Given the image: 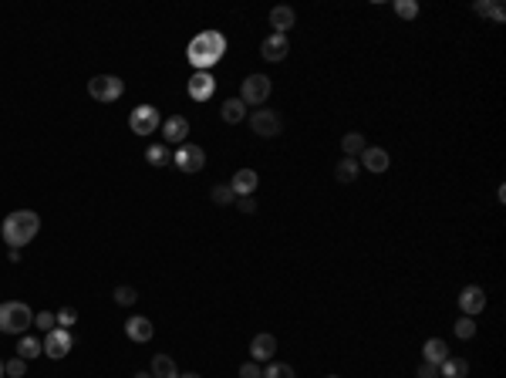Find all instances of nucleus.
<instances>
[{
    "label": "nucleus",
    "instance_id": "f257e3e1",
    "mask_svg": "<svg viewBox=\"0 0 506 378\" xmlns=\"http://www.w3.org/2000/svg\"><path fill=\"white\" fill-rule=\"evenodd\" d=\"M223 54H226V37H223L220 31L196 34V37L190 41V48H186V58H190V64L196 68V71H210Z\"/></svg>",
    "mask_w": 506,
    "mask_h": 378
},
{
    "label": "nucleus",
    "instance_id": "f03ea898",
    "mask_svg": "<svg viewBox=\"0 0 506 378\" xmlns=\"http://www.w3.org/2000/svg\"><path fill=\"white\" fill-rule=\"evenodd\" d=\"M37 230H41V217H37L34 210H14V213L3 220V226H0L3 243H10V250L28 247L34 237H37Z\"/></svg>",
    "mask_w": 506,
    "mask_h": 378
},
{
    "label": "nucleus",
    "instance_id": "7ed1b4c3",
    "mask_svg": "<svg viewBox=\"0 0 506 378\" xmlns=\"http://www.w3.org/2000/svg\"><path fill=\"white\" fill-rule=\"evenodd\" d=\"M34 324V311L24 301H3L0 304V331L3 335H24Z\"/></svg>",
    "mask_w": 506,
    "mask_h": 378
},
{
    "label": "nucleus",
    "instance_id": "20e7f679",
    "mask_svg": "<svg viewBox=\"0 0 506 378\" xmlns=\"http://www.w3.org/2000/svg\"><path fill=\"white\" fill-rule=\"evenodd\" d=\"M88 94H92L95 101H119V98L125 94V81L115 78V74H95V78L88 81Z\"/></svg>",
    "mask_w": 506,
    "mask_h": 378
},
{
    "label": "nucleus",
    "instance_id": "39448f33",
    "mask_svg": "<svg viewBox=\"0 0 506 378\" xmlns=\"http://www.w3.org/2000/svg\"><path fill=\"white\" fill-rule=\"evenodd\" d=\"M274 92V81L267 78V74H250V78H243V88H240V101L243 105H263L267 98Z\"/></svg>",
    "mask_w": 506,
    "mask_h": 378
},
{
    "label": "nucleus",
    "instance_id": "423d86ee",
    "mask_svg": "<svg viewBox=\"0 0 506 378\" xmlns=\"http://www.w3.org/2000/svg\"><path fill=\"white\" fill-rule=\"evenodd\" d=\"M159 126H162V115H159L156 105H139V108H132V115H128V128H132L135 135H152Z\"/></svg>",
    "mask_w": 506,
    "mask_h": 378
},
{
    "label": "nucleus",
    "instance_id": "0eeeda50",
    "mask_svg": "<svg viewBox=\"0 0 506 378\" xmlns=\"http://www.w3.org/2000/svg\"><path fill=\"white\" fill-rule=\"evenodd\" d=\"M250 128L256 132V135H263V139H274V135H281L284 122H281L277 112H270V108H256V112L250 115Z\"/></svg>",
    "mask_w": 506,
    "mask_h": 378
},
{
    "label": "nucleus",
    "instance_id": "6e6552de",
    "mask_svg": "<svg viewBox=\"0 0 506 378\" xmlns=\"http://www.w3.org/2000/svg\"><path fill=\"white\" fill-rule=\"evenodd\" d=\"M74 345V338H71V331H64V328H54V331H48V338H44V355L48 358H64L68 351Z\"/></svg>",
    "mask_w": 506,
    "mask_h": 378
},
{
    "label": "nucleus",
    "instance_id": "1a4fd4ad",
    "mask_svg": "<svg viewBox=\"0 0 506 378\" xmlns=\"http://www.w3.org/2000/svg\"><path fill=\"white\" fill-rule=\"evenodd\" d=\"M186 92H190L192 101H210L213 92H216V78L210 71H196L190 78V85H186Z\"/></svg>",
    "mask_w": 506,
    "mask_h": 378
},
{
    "label": "nucleus",
    "instance_id": "9d476101",
    "mask_svg": "<svg viewBox=\"0 0 506 378\" xmlns=\"http://www.w3.org/2000/svg\"><path fill=\"white\" fill-rule=\"evenodd\" d=\"M459 308H463L466 317H476L479 311H486V290L476 287V284L463 287V290H459Z\"/></svg>",
    "mask_w": 506,
    "mask_h": 378
},
{
    "label": "nucleus",
    "instance_id": "9b49d317",
    "mask_svg": "<svg viewBox=\"0 0 506 378\" xmlns=\"http://www.w3.org/2000/svg\"><path fill=\"white\" fill-rule=\"evenodd\" d=\"M172 162L183 169V172H199L206 166V152L199 146H179V152L172 156Z\"/></svg>",
    "mask_w": 506,
    "mask_h": 378
},
{
    "label": "nucleus",
    "instance_id": "f8f14e48",
    "mask_svg": "<svg viewBox=\"0 0 506 378\" xmlns=\"http://www.w3.org/2000/svg\"><path fill=\"white\" fill-rule=\"evenodd\" d=\"M186 135H190V119L183 115H169L162 122V139L172 142V146H186Z\"/></svg>",
    "mask_w": 506,
    "mask_h": 378
},
{
    "label": "nucleus",
    "instance_id": "ddd939ff",
    "mask_svg": "<svg viewBox=\"0 0 506 378\" xmlns=\"http://www.w3.org/2000/svg\"><path fill=\"white\" fill-rule=\"evenodd\" d=\"M287 54H290L287 34H270V37L260 44V58H267V61H284Z\"/></svg>",
    "mask_w": 506,
    "mask_h": 378
},
{
    "label": "nucleus",
    "instance_id": "4468645a",
    "mask_svg": "<svg viewBox=\"0 0 506 378\" xmlns=\"http://www.w3.org/2000/svg\"><path fill=\"white\" fill-rule=\"evenodd\" d=\"M256 183H260V176L253 172V169H236L233 172V179H230V189H233V196H253V189H256Z\"/></svg>",
    "mask_w": 506,
    "mask_h": 378
},
{
    "label": "nucleus",
    "instance_id": "2eb2a0df",
    "mask_svg": "<svg viewBox=\"0 0 506 378\" xmlns=\"http://www.w3.org/2000/svg\"><path fill=\"white\" fill-rule=\"evenodd\" d=\"M125 335L132 338V341H152V335H156V328H152V321L149 317H142V315H135V317H128L125 321Z\"/></svg>",
    "mask_w": 506,
    "mask_h": 378
},
{
    "label": "nucleus",
    "instance_id": "dca6fc26",
    "mask_svg": "<svg viewBox=\"0 0 506 378\" xmlns=\"http://www.w3.org/2000/svg\"><path fill=\"white\" fill-rule=\"evenodd\" d=\"M250 355H253V361H274V355H277V338H274V335H256L250 341Z\"/></svg>",
    "mask_w": 506,
    "mask_h": 378
},
{
    "label": "nucleus",
    "instance_id": "f3484780",
    "mask_svg": "<svg viewBox=\"0 0 506 378\" xmlns=\"http://www.w3.org/2000/svg\"><path fill=\"white\" fill-rule=\"evenodd\" d=\"M270 28H274V34H287L290 28H297V14H294V7H287V3L274 7V10H270Z\"/></svg>",
    "mask_w": 506,
    "mask_h": 378
},
{
    "label": "nucleus",
    "instance_id": "a211bd4d",
    "mask_svg": "<svg viewBox=\"0 0 506 378\" xmlns=\"http://www.w3.org/2000/svg\"><path fill=\"white\" fill-rule=\"evenodd\" d=\"M361 162H365V169H372V172H385L388 166H392V159L385 149L378 146H365V152H361Z\"/></svg>",
    "mask_w": 506,
    "mask_h": 378
},
{
    "label": "nucleus",
    "instance_id": "6ab92c4d",
    "mask_svg": "<svg viewBox=\"0 0 506 378\" xmlns=\"http://www.w3.org/2000/svg\"><path fill=\"white\" fill-rule=\"evenodd\" d=\"M422 355H425L429 365H443L445 358H449V345H445L443 338H429V341L422 345Z\"/></svg>",
    "mask_w": 506,
    "mask_h": 378
},
{
    "label": "nucleus",
    "instance_id": "aec40b11",
    "mask_svg": "<svg viewBox=\"0 0 506 378\" xmlns=\"http://www.w3.org/2000/svg\"><path fill=\"white\" fill-rule=\"evenodd\" d=\"M220 115L226 126H236V122H243V115H247V108H243V101L240 98H226L220 105Z\"/></svg>",
    "mask_w": 506,
    "mask_h": 378
},
{
    "label": "nucleus",
    "instance_id": "412c9836",
    "mask_svg": "<svg viewBox=\"0 0 506 378\" xmlns=\"http://www.w3.org/2000/svg\"><path fill=\"white\" fill-rule=\"evenodd\" d=\"M149 375H152V378H179V368H176V361H172L169 355H156V358H152Z\"/></svg>",
    "mask_w": 506,
    "mask_h": 378
},
{
    "label": "nucleus",
    "instance_id": "4be33fe9",
    "mask_svg": "<svg viewBox=\"0 0 506 378\" xmlns=\"http://www.w3.org/2000/svg\"><path fill=\"white\" fill-rule=\"evenodd\" d=\"M439 375H443V378H466V375H469V361H466V358H452V355H449L443 365H439Z\"/></svg>",
    "mask_w": 506,
    "mask_h": 378
},
{
    "label": "nucleus",
    "instance_id": "5701e85b",
    "mask_svg": "<svg viewBox=\"0 0 506 378\" xmlns=\"http://www.w3.org/2000/svg\"><path fill=\"white\" fill-rule=\"evenodd\" d=\"M473 10L479 14V17H493V21H500V24L506 21L503 3H496V0H476V3H473Z\"/></svg>",
    "mask_w": 506,
    "mask_h": 378
},
{
    "label": "nucleus",
    "instance_id": "b1692460",
    "mask_svg": "<svg viewBox=\"0 0 506 378\" xmlns=\"http://www.w3.org/2000/svg\"><path fill=\"white\" fill-rule=\"evenodd\" d=\"M358 172H361V162H358V159H341V162H338V169H334L338 183H354V179H358Z\"/></svg>",
    "mask_w": 506,
    "mask_h": 378
},
{
    "label": "nucleus",
    "instance_id": "393cba45",
    "mask_svg": "<svg viewBox=\"0 0 506 378\" xmlns=\"http://www.w3.org/2000/svg\"><path fill=\"white\" fill-rule=\"evenodd\" d=\"M341 149H345V159H354L365 152V135L361 132H348L345 139H341Z\"/></svg>",
    "mask_w": 506,
    "mask_h": 378
},
{
    "label": "nucleus",
    "instance_id": "a878e982",
    "mask_svg": "<svg viewBox=\"0 0 506 378\" xmlns=\"http://www.w3.org/2000/svg\"><path fill=\"white\" fill-rule=\"evenodd\" d=\"M37 355H44V345L37 341V338H21L17 341V358H24V361H31Z\"/></svg>",
    "mask_w": 506,
    "mask_h": 378
},
{
    "label": "nucleus",
    "instance_id": "bb28decb",
    "mask_svg": "<svg viewBox=\"0 0 506 378\" xmlns=\"http://www.w3.org/2000/svg\"><path fill=\"white\" fill-rule=\"evenodd\" d=\"M263 378H297V375H294V368H290V365H284V361H267Z\"/></svg>",
    "mask_w": 506,
    "mask_h": 378
},
{
    "label": "nucleus",
    "instance_id": "cd10ccee",
    "mask_svg": "<svg viewBox=\"0 0 506 378\" xmlns=\"http://www.w3.org/2000/svg\"><path fill=\"white\" fill-rule=\"evenodd\" d=\"M145 159H149V166H165V162H172L169 149H165V146H159V142L145 149Z\"/></svg>",
    "mask_w": 506,
    "mask_h": 378
},
{
    "label": "nucleus",
    "instance_id": "c85d7f7f",
    "mask_svg": "<svg viewBox=\"0 0 506 378\" xmlns=\"http://www.w3.org/2000/svg\"><path fill=\"white\" fill-rule=\"evenodd\" d=\"M115 301H119L122 308H132V304L139 301V290L128 287V284H122V287H115Z\"/></svg>",
    "mask_w": 506,
    "mask_h": 378
},
{
    "label": "nucleus",
    "instance_id": "c756f323",
    "mask_svg": "<svg viewBox=\"0 0 506 378\" xmlns=\"http://www.w3.org/2000/svg\"><path fill=\"white\" fill-rule=\"evenodd\" d=\"M210 199L216 203V206H230L236 196H233V189H230V183L226 186H213V192H210Z\"/></svg>",
    "mask_w": 506,
    "mask_h": 378
},
{
    "label": "nucleus",
    "instance_id": "7c9ffc66",
    "mask_svg": "<svg viewBox=\"0 0 506 378\" xmlns=\"http://www.w3.org/2000/svg\"><path fill=\"white\" fill-rule=\"evenodd\" d=\"M395 14L402 21H412V17H418V3L415 0H395Z\"/></svg>",
    "mask_w": 506,
    "mask_h": 378
},
{
    "label": "nucleus",
    "instance_id": "2f4dec72",
    "mask_svg": "<svg viewBox=\"0 0 506 378\" xmlns=\"http://www.w3.org/2000/svg\"><path fill=\"white\" fill-rule=\"evenodd\" d=\"M456 335H459V338H466V341H469V338H476V321L473 317H459V321H456Z\"/></svg>",
    "mask_w": 506,
    "mask_h": 378
},
{
    "label": "nucleus",
    "instance_id": "473e14b6",
    "mask_svg": "<svg viewBox=\"0 0 506 378\" xmlns=\"http://www.w3.org/2000/svg\"><path fill=\"white\" fill-rule=\"evenodd\" d=\"M3 372L10 378H24V372H28V361L24 358H10V361H3Z\"/></svg>",
    "mask_w": 506,
    "mask_h": 378
},
{
    "label": "nucleus",
    "instance_id": "72a5a7b5",
    "mask_svg": "<svg viewBox=\"0 0 506 378\" xmlns=\"http://www.w3.org/2000/svg\"><path fill=\"white\" fill-rule=\"evenodd\" d=\"M34 324L44 328V331H54L58 328V317H54V311H41V315H34Z\"/></svg>",
    "mask_w": 506,
    "mask_h": 378
},
{
    "label": "nucleus",
    "instance_id": "f704fd0d",
    "mask_svg": "<svg viewBox=\"0 0 506 378\" xmlns=\"http://www.w3.org/2000/svg\"><path fill=\"white\" fill-rule=\"evenodd\" d=\"M54 317H58V328H64V331H68V328L78 321V311H74V308H61V311H58Z\"/></svg>",
    "mask_w": 506,
    "mask_h": 378
},
{
    "label": "nucleus",
    "instance_id": "c9c22d12",
    "mask_svg": "<svg viewBox=\"0 0 506 378\" xmlns=\"http://www.w3.org/2000/svg\"><path fill=\"white\" fill-rule=\"evenodd\" d=\"M240 378H263V368L256 361H247V365H240Z\"/></svg>",
    "mask_w": 506,
    "mask_h": 378
},
{
    "label": "nucleus",
    "instance_id": "e433bc0d",
    "mask_svg": "<svg viewBox=\"0 0 506 378\" xmlns=\"http://www.w3.org/2000/svg\"><path fill=\"white\" fill-rule=\"evenodd\" d=\"M418 378H439V365L422 361V365H418Z\"/></svg>",
    "mask_w": 506,
    "mask_h": 378
},
{
    "label": "nucleus",
    "instance_id": "4c0bfd02",
    "mask_svg": "<svg viewBox=\"0 0 506 378\" xmlns=\"http://www.w3.org/2000/svg\"><path fill=\"white\" fill-rule=\"evenodd\" d=\"M240 210H243V213H256V199H253V196H243V199H240Z\"/></svg>",
    "mask_w": 506,
    "mask_h": 378
},
{
    "label": "nucleus",
    "instance_id": "58836bf2",
    "mask_svg": "<svg viewBox=\"0 0 506 378\" xmlns=\"http://www.w3.org/2000/svg\"><path fill=\"white\" fill-rule=\"evenodd\" d=\"M179 378H203V375H196V372H186V375H179Z\"/></svg>",
    "mask_w": 506,
    "mask_h": 378
},
{
    "label": "nucleus",
    "instance_id": "ea45409f",
    "mask_svg": "<svg viewBox=\"0 0 506 378\" xmlns=\"http://www.w3.org/2000/svg\"><path fill=\"white\" fill-rule=\"evenodd\" d=\"M135 378H152L149 372H135Z\"/></svg>",
    "mask_w": 506,
    "mask_h": 378
},
{
    "label": "nucleus",
    "instance_id": "a19ab883",
    "mask_svg": "<svg viewBox=\"0 0 506 378\" xmlns=\"http://www.w3.org/2000/svg\"><path fill=\"white\" fill-rule=\"evenodd\" d=\"M3 375H7V372H3V361H0V378H3Z\"/></svg>",
    "mask_w": 506,
    "mask_h": 378
},
{
    "label": "nucleus",
    "instance_id": "79ce46f5",
    "mask_svg": "<svg viewBox=\"0 0 506 378\" xmlns=\"http://www.w3.org/2000/svg\"><path fill=\"white\" fill-rule=\"evenodd\" d=\"M327 378H338V375H327Z\"/></svg>",
    "mask_w": 506,
    "mask_h": 378
}]
</instances>
